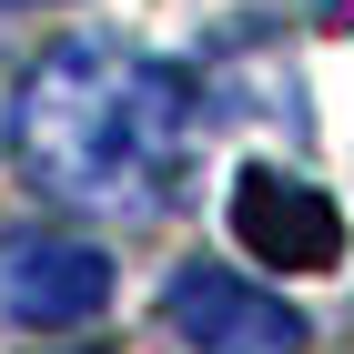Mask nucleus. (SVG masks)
<instances>
[{"label":"nucleus","mask_w":354,"mask_h":354,"mask_svg":"<svg viewBox=\"0 0 354 354\" xmlns=\"http://www.w3.org/2000/svg\"><path fill=\"white\" fill-rule=\"evenodd\" d=\"M0 304L41 334H82L111 304V253L61 223H21V233H0Z\"/></svg>","instance_id":"f03ea898"},{"label":"nucleus","mask_w":354,"mask_h":354,"mask_svg":"<svg viewBox=\"0 0 354 354\" xmlns=\"http://www.w3.org/2000/svg\"><path fill=\"white\" fill-rule=\"evenodd\" d=\"M162 324L192 354H304V314L283 294H263L253 273H223V263H183L172 273L162 283Z\"/></svg>","instance_id":"7ed1b4c3"},{"label":"nucleus","mask_w":354,"mask_h":354,"mask_svg":"<svg viewBox=\"0 0 354 354\" xmlns=\"http://www.w3.org/2000/svg\"><path fill=\"white\" fill-rule=\"evenodd\" d=\"M10 152L61 213L142 223L172 203V172L192 152V82L162 61H122L102 41H61L30 61L10 102Z\"/></svg>","instance_id":"f257e3e1"},{"label":"nucleus","mask_w":354,"mask_h":354,"mask_svg":"<svg viewBox=\"0 0 354 354\" xmlns=\"http://www.w3.org/2000/svg\"><path fill=\"white\" fill-rule=\"evenodd\" d=\"M0 10H41V0H0Z\"/></svg>","instance_id":"39448f33"},{"label":"nucleus","mask_w":354,"mask_h":354,"mask_svg":"<svg viewBox=\"0 0 354 354\" xmlns=\"http://www.w3.org/2000/svg\"><path fill=\"white\" fill-rule=\"evenodd\" d=\"M233 243L273 273H334L344 263V213H334V192L294 183L273 162H243L233 172Z\"/></svg>","instance_id":"20e7f679"}]
</instances>
